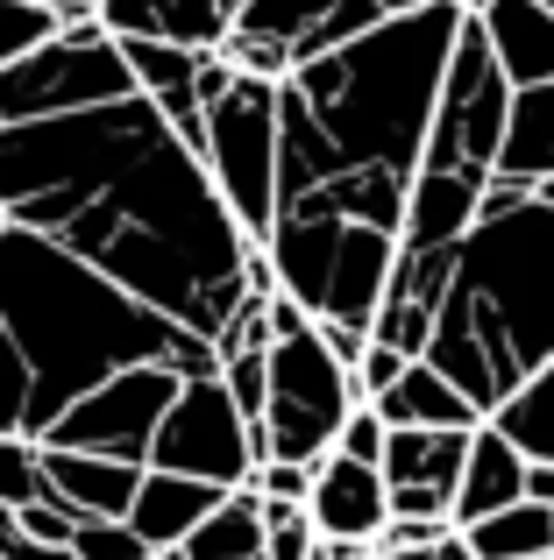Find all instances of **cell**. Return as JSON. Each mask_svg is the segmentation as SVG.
Returning <instances> with one entry per match:
<instances>
[{"label":"cell","instance_id":"obj_2","mask_svg":"<svg viewBox=\"0 0 554 560\" xmlns=\"http://www.w3.org/2000/svg\"><path fill=\"white\" fill-rule=\"evenodd\" d=\"M462 22L470 0H427L277 79V213L264 256L348 362L370 348L399 270L405 206Z\"/></svg>","mask_w":554,"mask_h":560},{"label":"cell","instance_id":"obj_27","mask_svg":"<svg viewBox=\"0 0 554 560\" xmlns=\"http://www.w3.org/2000/svg\"><path fill=\"white\" fill-rule=\"evenodd\" d=\"M405 362H413V355H405V348H391V341H377V334H370V348H362V355H356V383H362V397L391 390V383L405 376Z\"/></svg>","mask_w":554,"mask_h":560},{"label":"cell","instance_id":"obj_14","mask_svg":"<svg viewBox=\"0 0 554 560\" xmlns=\"http://www.w3.org/2000/svg\"><path fill=\"white\" fill-rule=\"evenodd\" d=\"M470 14L484 22V36L512 85L554 79V8L547 0H470Z\"/></svg>","mask_w":554,"mask_h":560},{"label":"cell","instance_id":"obj_12","mask_svg":"<svg viewBox=\"0 0 554 560\" xmlns=\"http://www.w3.org/2000/svg\"><path fill=\"white\" fill-rule=\"evenodd\" d=\"M43 468H50V490L65 497L71 511H85V518H128L150 462L100 454V447H43Z\"/></svg>","mask_w":554,"mask_h":560},{"label":"cell","instance_id":"obj_21","mask_svg":"<svg viewBox=\"0 0 554 560\" xmlns=\"http://www.w3.org/2000/svg\"><path fill=\"white\" fill-rule=\"evenodd\" d=\"M490 425H505V433L527 447V462H554V362H541V370L519 383V390L490 411Z\"/></svg>","mask_w":554,"mask_h":560},{"label":"cell","instance_id":"obj_19","mask_svg":"<svg viewBox=\"0 0 554 560\" xmlns=\"http://www.w3.org/2000/svg\"><path fill=\"white\" fill-rule=\"evenodd\" d=\"M498 178H512V185H547L554 178V79L519 85V93H512V121H505Z\"/></svg>","mask_w":554,"mask_h":560},{"label":"cell","instance_id":"obj_6","mask_svg":"<svg viewBox=\"0 0 554 560\" xmlns=\"http://www.w3.org/2000/svg\"><path fill=\"white\" fill-rule=\"evenodd\" d=\"M362 405L356 362L327 341L313 313L285 284L270 291V405L256 419V454L277 462H327L342 447L348 411Z\"/></svg>","mask_w":554,"mask_h":560},{"label":"cell","instance_id":"obj_28","mask_svg":"<svg viewBox=\"0 0 554 560\" xmlns=\"http://www.w3.org/2000/svg\"><path fill=\"white\" fill-rule=\"evenodd\" d=\"M256 490L264 497H299L305 504V497H313V462H277L270 454V462H256Z\"/></svg>","mask_w":554,"mask_h":560},{"label":"cell","instance_id":"obj_20","mask_svg":"<svg viewBox=\"0 0 554 560\" xmlns=\"http://www.w3.org/2000/svg\"><path fill=\"white\" fill-rule=\"evenodd\" d=\"M476 560H519V553H554V504L547 497H519V504L490 511V518L462 525Z\"/></svg>","mask_w":554,"mask_h":560},{"label":"cell","instance_id":"obj_4","mask_svg":"<svg viewBox=\"0 0 554 560\" xmlns=\"http://www.w3.org/2000/svg\"><path fill=\"white\" fill-rule=\"evenodd\" d=\"M427 362L455 376L484 405V419L541 362H554V178L490 185L484 213L448 262Z\"/></svg>","mask_w":554,"mask_h":560},{"label":"cell","instance_id":"obj_23","mask_svg":"<svg viewBox=\"0 0 554 560\" xmlns=\"http://www.w3.org/2000/svg\"><path fill=\"white\" fill-rule=\"evenodd\" d=\"M50 490V468H43V447L22 433H0V497L8 504H28V497Z\"/></svg>","mask_w":554,"mask_h":560},{"label":"cell","instance_id":"obj_32","mask_svg":"<svg viewBox=\"0 0 554 560\" xmlns=\"http://www.w3.org/2000/svg\"><path fill=\"white\" fill-rule=\"evenodd\" d=\"M547 8H554V0H547Z\"/></svg>","mask_w":554,"mask_h":560},{"label":"cell","instance_id":"obj_7","mask_svg":"<svg viewBox=\"0 0 554 560\" xmlns=\"http://www.w3.org/2000/svg\"><path fill=\"white\" fill-rule=\"evenodd\" d=\"M207 171L264 242L277 213V79L242 71L228 50L207 57Z\"/></svg>","mask_w":554,"mask_h":560},{"label":"cell","instance_id":"obj_16","mask_svg":"<svg viewBox=\"0 0 554 560\" xmlns=\"http://www.w3.org/2000/svg\"><path fill=\"white\" fill-rule=\"evenodd\" d=\"M527 497V447H519L505 425H476L470 433V462H462V490H455V525H476L490 511L519 504Z\"/></svg>","mask_w":554,"mask_h":560},{"label":"cell","instance_id":"obj_25","mask_svg":"<svg viewBox=\"0 0 554 560\" xmlns=\"http://www.w3.org/2000/svg\"><path fill=\"white\" fill-rule=\"evenodd\" d=\"M384 440H391V419L370 405V397H362V405L348 411V425H342V454H356V462H377V468H384Z\"/></svg>","mask_w":554,"mask_h":560},{"label":"cell","instance_id":"obj_31","mask_svg":"<svg viewBox=\"0 0 554 560\" xmlns=\"http://www.w3.org/2000/svg\"><path fill=\"white\" fill-rule=\"evenodd\" d=\"M362 560H370V553H362Z\"/></svg>","mask_w":554,"mask_h":560},{"label":"cell","instance_id":"obj_3","mask_svg":"<svg viewBox=\"0 0 554 560\" xmlns=\"http://www.w3.org/2000/svg\"><path fill=\"white\" fill-rule=\"evenodd\" d=\"M142 362L221 370V341L157 313L36 228H0V433L65 447L71 419Z\"/></svg>","mask_w":554,"mask_h":560},{"label":"cell","instance_id":"obj_10","mask_svg":"<svg viewBox=\"0 0 554 560\" xmlns=\"http://www.w3.org/2000/svg\"><path fill=\"white\" fill-rule=\"evenodd\" d=\"M470 433L476 425H391V440H384L391 518H455Z\"/></svg>","mask_w":554,"mask_h":560},{"label":"cell","instance_id":"obj_29","mask_svg":"<svg viewBox=\"0 0 554 560\" xmlns=\"http://www.w3.org/2000/svg\"><path fill=\"white\" fill-rule=\"evenodd\" d=\"M527 497H547L554 504V462H527Z\"/></svg>","mask_w":554,"mask_h":560},{"label":"cell","instance_id":"obj_11","mask_svg":"<svg viewBox=\"0 0 554 560\" xmlns=\"http://www.w3.org/2000/svg\"><path fill=\"white\" fill-rule=\"evenodd\" d=\"M313 525L327 539H356V547H377L391 525V482L377 462H356V454L334 447L327 462L313 468V497H305Z\"/></svg>","mask_w":554,"mask_h":560},{"label":"cell","instance_id":"obj_26","mask_svg":"<svg viewBox=\"0 0 554 560\" xmlns=\"http://www.w3.org/2000/svg\"><path fill=\"white\" fill-rule=\"evenodd\" d=\"M370 560H476V553H470V533L455 525L448 539H405V547L399 539H377Z\"/></svg>","mask_w":554,"mask_h":560},{"label":"cell","instance_id":"obj_17","mask_svg":"<svg viewBox=\"0 0 554 560\" xmlns=\"http://www.w3.org/2000/svg\"><path fill=\"white\" fill-rule=\"evenodd\" d=\"M370 405L384 411L391 425H484V405H476L448 370H434L427 355L405 362V376L391 383V390H377Z\"/></svg>","mask_w":554,"mask_h":560},{"label":"cell","instance_id":"obj_9","mask_svg":"<svg viewBox=\"0 0 554 560\" xmlns=\"http://www.w3.org/2000/svg\"><path fill=\"white\" fill-rule=\"evenodd\" d=\"M150 462L207 476V482H221V490L256 482V462H264V454H256V425H250V411L235 405V390H228L221 370L185 376V390L171 397L164 425H157V440H150Z\"/></svg>","mask_w":554,"mask_h":560},{"label":"cell","instance_id":"obj_1","mask_svg":"<svg viewBox=\"0 0 554 560\" xmlns=\"http://www.w3.org/2000/svg\"><path fill=\"white\" fill-rule=\"evenodd\" d=\"M0 213L213 341L277 291L264 242L100 14L0 65Z\"/></svg>","mask_w":554,"mask_h":560},{"label":"cell","instance_id":"obj_8","mask_svg":"<svg viewBox=\"0 0 554 560\" xmlns=\"http://www.w3.org/2000/svg\"><path fill=\"white\" fill-rule=\"evenodd\" d=\"M413 8H427V0H250L221 50L242 71L285 79L291 65H305V57L334 50V43L362 36V28L391 22V14H413Z\"/></svg>","mask_w":554,"mask_h":560},{"label":"cell","instance_id":"obj_22","mask_svg":"<svg viewBox=\"0 0 554 560\" xmlns=\"http://www.w3.org/2000/svg\"><path fill=\"white\" fill-rule=\"evenodd\" d=\"M65 22L71 14L50 8V0H0V65H14V57H28L36 43H50Z\"/></svg>","mask_w":554,"mask_h":560},{"label":"cell","instance_id":"obj_13","mask_svg":"<svg viewBox=\"0 0 554 560\" xmlns=\"http://www.w3.org/2000/svg\"><path fill=\"white\" fill-rule=\"evenodd\" d=\"M242 8L250 0H100V22L114 36H171V43L221 50Z\"/></svg>","mask_w":554,"mask_h":560},{"label":"cell","instance_id":"obj_24","mask_svg":"<svg viewBox=\"0 0 554 560\" xmlns=\"http://www.w3.org/2000/svg\"><path fill=\"white\" fill-rule=\"evenodd\" d=\"M71 553L79 560H150L157 547L128 518H85L79 533H71Z\"/></svg>","mask_w":554,"mask_h":560},{"label":"cell","instance_id":"obj_15","mask_svg":"<svg viewBox=\"0 0 554 560\" xmlns=\"http://www.w3.org/2000/svg\"><path fill=\"white\" fill-rule=\"evenodd\" d=\"M221 482H207V476H185V468H142V490H136V504H128V525H136L142 539H150L157 553H171L185 533H193L199 518H207L213 504H221Z\"/></svg>","mask_w":554,"mask_h":560},{"label":"cell","instance_id":"obj_5","mask_svg":"<svg viewBox=\"0 0 554 560\" xmlns=\"http://www.w3.org/2000/svg\"><path fill=\"white\" fill-rule=\"evenodd\" d=\"M512 93L498 50H490L484 22H462L455 57H448V85L441 107H434V136L419 156L413 178V206H405V234L399 248L434 256V248H455L470 234V220L484 213L490 185H498V150H505V121H512Z\"/></svg>","mask_w":554,"mask_h":560},{"label":"cell","instance_id":"obj_18","mask_svg":"<svg viewBox=\"0 0 554 560\" xmlns=\"http://www.w3.org/2000/svg\"><path fill=\"white\" fill-rule=\"evenodd\" d=\"M264 539H270L264 490H256V482H242V490H228L171 553H178V560H250V553H264Z\"/></svg>","mask_w":554,"mask_h":560},{"label":"cell","instance_id":"obj_30","mask_svg":"<svg viewBox=\"0 0 554 560\" xmlns=\"http://www.w3.org/2000/svg\"><path fill=\"white\" fill-rule=\"evenodd\" d=\"M519 560H554V553H519Z\"/></svg>","mask_w":554,"mask_h":560}]
</instances>
